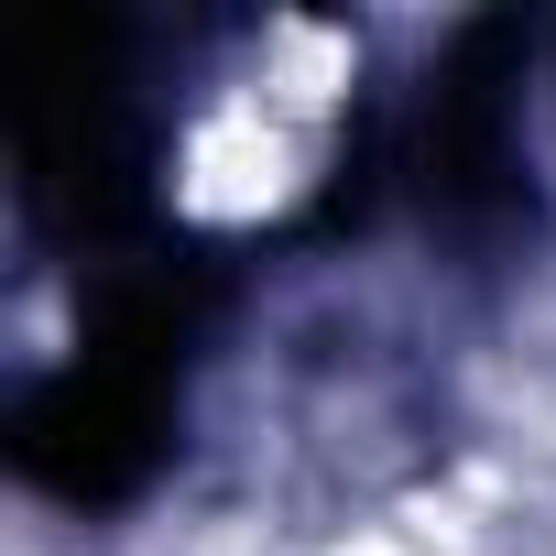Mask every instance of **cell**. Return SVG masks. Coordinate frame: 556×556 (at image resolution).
<instances>
[{"instance_id": "cell-1", "label": "cell", "mask_w": 556, "mask_h": 556, "mask_svg": "<svg viewBox=\"0 0 556 556\" xmlns=\"http://www.w3.org/2000/svg\"><path fill=\"white\" fill-rule=\"evenodd\" d=\"M350 66L361 45L328 34V23H273L262 55L207 88L164 153V197L197 218V229H251V218H285L317 175V131L328 110L350 99Z\"/></svg>"}, {"instance_id": "cell-2", "label": "cell", "mask_w": 556, "mask_h": 556, "mask_svg": "<svg viewBox=\"0 0 556 556\" xmlns=\"http://www.w3.org/2000/svg\"><path fill=\"white\" fill-rule=\"evenodd\" d=\"M317 556H458V534H437L426 513H393V523H350V534H328Z\"/></svg>"}]
</instances>
